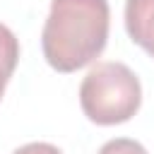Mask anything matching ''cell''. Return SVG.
Returning a JSON list of instances; mask_svg holds the SVG:
<instances>
[{"mask_svg":"<svg viewBox=\"0 0 154 154\" xmlns=\"http://www.w3.org/2000/svg\"><path fill=\"white\" fill-rule=\"evenodd\" d=\"M108 26V0H51L41 31L46 63L63 75L87 67L103 53Z\"/></svg>","mask_w":154,"mask_h":154,"instance_id":"1","label":"cell"},{"mask_svg":"<svg viewBox=\"0 0 154 154\" xmlns=\"http://www.w3.org/2000/svg\"><path fill=\"white\" fill-rule=\"evenodd\" d=\"M79 106L96 125L128 123L142 106L140 77L120 60H101L79 84Z\"/></svg>","mask_w":154,"mask_h":154,"instance_id":"2","label":"cell"},{"mask_svg":"<svg viewBox=\"0 0 154 154\" xmlns=\"http://www.w3.org/2000/svg\"><path fill=\"white\" fill-rule=\"evenodd\" d=\"M123 19L130 41L154 58V0H125Z\"/></svg>","mask_w":154,"mask_h":154,"instance_id":"3","label":"cell"},{"mask_svg":"<svg viewBox=\"0 0 154 154\" xmlns=\"http://www.w3.org/2000/svg\"><path fill=\"white\" fill-rule=\"evenodd\" d=\"M19 63V38L5 24H0V101Z\"/></svg>","mask_w":154,"mask_h":154,"instance_id":"4","label":"cell"},{"mask_svg":"<svg viewBox=\"0 0 154 154\" xmlns=\"http://www.w3.org/2000/svg\"><path fill=\"white\" fill-rule=\"evenodd\" d=\"M99 154H147V149L137 142V140H130V137H113L108 142L101 144Z\"/></svg>","mask_w":154,"mask_h":154,"instance_id":"5","label":"cell"},{"mask_svg":"<svg viewBox=\"0 0 154 154\" xmlns=\"http://www.w3.org/2000/svg\"><path fill=\"white\" fill-rule=\"evenodd\" d=\"M12 154H63V152L51 142H26V144L17 147Z\"/></svg>","mask_w":154,"mask_h":154,"instance_id":"6","label":"cell"}]
</instances>
